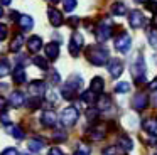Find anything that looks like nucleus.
I'll list each match as a JSON object with an SVG mask.
<instances>
[{
  "label": "nucleus",
  "instance_id": "18",
  "mask_svg": "<svg viewBox=\"0 0 157 155\" xmlns=\"http://www.w3.org/2000/svg\"><path fill=\"white\" fill-rule=\"evenodd\" d=\"M96 110H98V111H108V110H112V98L106 96V94H100Z\"/></svg>",
  "mask_w": 157,
  "mask_h": 155
},
{
  "label": "nucleus",
  "instance_id": "47",
  "mask_svg": "<svg viewBox=\"0 0 157 155\" xmlns=\"http://www.w3.org/2000/svg\"><path fill=\"white\" fill-rule=\"evenodd\" d=\"M149 88H150L152 91H155V89H157V78H155V79H154L150 84H149Z\"/></svg>",
  "mask_w": 157,
  "mask_h": 155
},
{
  "label": "nucleus",
  "instance_id": "34",
  "mask_svg": "<svg viewBox=\"0 0 157 155\" xmlns=\"http://www.w3.org/2000/svg\"><path fill=\"white\" fill-rule=\"evenodd\" d=\"M63 5H64L66 12H73V10L76 9V0H64V2H63Z\"/></svg>",
  "mask_w": 157,
  "mask_h": 155
},
{
  "label": "nucleus",
  "instance_id": "17",
  "mask_svg": "<svg viewBox=\"0 0 157 155\" xmlns=\"http://www.w3.org/2000/svg\"><path fill=\"white\" fill-rule=\"evenodd\" d=\"M25 69L22 66H17L14 71H12V79H14L15 84H24L25 83Z\"/></svg>",
  "mask_w": 157,
  "mask_h": 155
},
{
  "label": "nucleus",
  "instance_id": "14",
  "mask_svg": "<svg viewBox=\"0 0 157 155\" xmlns=\"http://www.w3.org/2000/svg\"><path fill=\"white\" fill-rule=\"evenodd\" d=\"M105 133H106V130H105V127L103 125H95L93 128H90L88 131H86V135H88L90 138H93V140H101V138H105Z\"/></svg>",
  "mask_w": 157,
  "mask_h": 155
},
{
  "label": "nucleus",
  "instance_id": "10",
  "mask_svg": "<svg viewBox=\"0 0 157 155\" xmlns=\"http://www.w3.org/2000/svg\"><path fill=\"white\" fill-rule=\"evenodd\" d=\"M29 93H31V96L34 98H41L42 94L46 93V84L44 81H32L31 84H29Z\"/></svg>",
  "mask_w": 157,
  "mask_h": 155
},
{
  "label": "nucleus",
  "instance_id": "30",
  "mask_svg": "<svg viewBox=\"0 0 157 155\" xmlns=\"http://www.w3.org/2000/svg\"><path fill=\"white\" fill-rule=\"evenodd\" d=\"M9 73H10V64H9L7 59H2L0 61V78L7 76Z\"/></svg>",
  "mask_w": 157,
  "mask_h": 155
},
{
  "label": "nucleus",
  "instance_id": "4",
  "mask_svg": "<svg viewBox=\"0 0 157 155\" xmlns=\"http://www.w3.org/2000/svg\"><path fill=\"white\" fill-rule=\"evenodd\" d=\"M78 118H79V111L76 110L75 106L64 108L63 113H61V121H63V125H66V127H73V125L78 121Z\"/></svg>",
  "mask_w": 157,
  "mask_h": 155
},
{
  "label": "nucleus",
  "instance_id": "24",
  "mask_svg": "<svg viewBox=\"0 0 157 155\" xmlns=\"http://www.w3.org/2000/svg\"><path fill=\"white\" fill-rule=\"evenodd\" d=\"M112 13L113 15H125L127 13V5L123 2H115L112 5Z\"/></svg>",
  "mask_w": 157,
  "mask_h": 155
},
{
  "label": "nucleus",
  "instance_id": "49",
  "mask_svg": "<svg viewBox=\"0 0 157 155\" xmlns=\"http://www.w3.org/2000/svg\"><path fill=\"white\" fill-rule=\"evenodd\" d=\"M0 2H2V5H10L12 0H0Z\"/></svg>",
  "mask_w": 157,
  "mask_h": 155
},
{
  "label": "nucleus",
  "instance_id": "19",
  "mask_svg": "<svg viewBox=\"0 0 157 155\" xmlns=\"http://www.w3.org/2000/svg\"><path fill=\"white\" fill-rule=\"evenodd\" d=\"M44 49H46V56H48V59H51V61L58 59V56H59V44L49 42Z\"/></svg>",
  "mask_w": 157,
  "mask_h": 155
},
{
  "label": "nucleus",
  "instance_id": "9",
  "mask_svg": "<svg viewBox=\"0 0 157 155\" xmlns=\"http://www.w3.org/2000/svg\"><path fill=\"white\" fill-rule=\"evenodd\" d=\"M106 66H108V73L112 78H118L120 74L123 73V62L120 59H117V57H113Z\"/></svg>",
  "mask_w": 157,
  "mask_h": 155
},
{
  "label": "nucleus",
  "instance_id": "6",
  "mask_svg": "<svg viewBox=\"0 0 157 155\" xmlns=\"http://www.w3.org/2000/svg\"><path fill=\"white\" fill-rule=\"evenodd\" d=\"M81 47H83V36L79 32H75L71 36V40H69V54L73 57H76L81 51Z\"/></svg>",
  "mask_w": 157,
  "mask_h": 155
},
{
  "label": "nucleus",
  "instance_id": "40",
  "mask_svg": "<svg viewBox=\"0 0 157 155\" xmlns=\"http://www.w3.org/2000/svg\"><path fill=\"white\" fill-rule=\"evenodd\" d=\"M96 115H98V110H96V108H90V110L86 111V116H88V120H93Z\"/></svg>",
  "mask_w": 157,
  "mask_h": 155
},
{
  "label": "nucleus",
  "instance_id": "25",
  "mask_svg": "<svg viewBox=\"0 0 157 155\" xmlns=\"http://www.w3.org/2000/svg\"><path fill=\"white\" fill-rule=\"evenodd\" d=\"M44 145H46V143L41 140V138H34V140L29 142L27 147H29V150H31V152H41L42 148H44Z\"/></svg>",
  "mask_w": 157,
  "mask_h": 155
},
{
  "label": "nucleus",
  "instance_id": "32",
  "mask_svg": "<svg viewBox=\"0 0 157 155\" xmlns=\"http://www.w3.org/2000/svg\"><path fill=\"white\" fill-rule=\"evenodd\" d=\"M147 37H149L150 46H152L154 49H157V30H155V29L149 30V32H147Z\"/></svg>",
  "mask_w": 157,
  "mask_h": 155
},
{
  "label": "nucleus",
  "instance_id": "52",
  "mask_svg": "<svg viewBox=\"0 0 157 155\" xmlns=\"http://www.w3.org/2000/svg\"><path fill=\"white\" fill-rule=\"evenodd\" d=\"M0 17H4V9H2V5H0Z\"/></svg>",
  "mask_w": 157,
  "mask_h": 155
},
{
  "label": "nucleus",
  "instance_id": "21",
  "mask_svg": "<svg viewBox=\"0 0 157 155\" xmlns=\"http://www.w3.org/2000/svg\"><path fill=\"white\" fill-rule=\"evenodd\" d=\"M24 42H25L24 36H22V34H17V36L12 39V42H10V51L12 52H17V51L24 46Z\"/></svg>",
  "mask_w": 157,
  "mask_h": 155
},
{
  "label": "nucleus",
  "instance_id": "46",
  "mask_svg": "<svg viewBox=\"0 0 157 155\" xmlns=\"http://www.w3.org/2000/svg\"><path fill=\"white\" fill-rule=\"evenodd\" d=\"M0 120L4 121L5 125H9V121H10V120H9V116H7V115H5V113H2V115H0Z\"/></svg>",
  "mask_w": 157,
  "mask_h": 155
},
{
  "label": "nucleus",
  "instance_id": "29",
  "mask_svg": "<svg viewBox=\"0 0 157 155\" xmlns=\"http://www.w3.org/2000/svg\"><path fill=\"white\" fill-rule=\"evenodd\" d=\"M7 131H9V133H12V137L17 138V140H22V138H24V131H22L19 127H15V125L7 127Z\"/></svg>",
  "mask_w": 157,
  "mask_h": 155
},
{
  "label": "nucleus",
  "instance_id": "53",
  "mask_svg": "<svg viewBox=\"0 0 157 155\" xmlns=\"http://www.w3.org/2000/svg\"><path fill=\"white\" fill-rule=\"evenodd\" d=\"M51 2H54V3H56V2H61V0H51Z\"/></svg>",
  "mask_w": 157,
  "mask_h": 155
},
{
  "label": "nucleus",
  "instance_id": "5",
  "mask_svg": "<svg viewBox=\"0 0 157 155\" xmlns=\"http://www.w3.org/2000/svg\"><path fill=\"white\" fill-rule=\"evenodd\" d=\"M130 47H132V39H130V36H127L125 32L115 39V49L118 51L120 54H127L130 51Z\"/></svg>",
  "mask_w": 157,
  "mask_h": 155
},
{
  "label": "nucleus",
  "instance_id": "43",
  "mask_svg": "<svg viewBox=\"0 0 157 155\" xmlns=\"http://www.w3.org/2000/svg\"><path fill=\"white\" fill-rule=\"evenodd\" d=\"M49 155H64V153H63V150H61V148L52 147L51 150H49Z\"/></svg>",
  "mask_w": 157,
  "mask_h": 155
},
{
  "label": "nucleus",
  "instance_id": "23",
  "mask_svg": "<svg viewBox=\"0 0 157 155\" xmlns=\"http://www.w3.org/2000/svg\"><path fill=\"white\" fill-rule=\"evenodd\" d=\"M96 96H98V94H95L91 89H86V91H83V93H81V101H83V103H88V104H93L96 100H98Z\"/></svg>",
  "mask_w": 157,
  "mask_h": 155
},
{
  "label": "nucleus",
  "instance_id": "33",
  "mask_svg": "<svg viewBox=\"0 0 157 155\" xmlns=\"http://www.w3.org/2000/svg\"><path fill=\"white\" fill-rule=\"evenodd\" d=\"M25 104L29 106V110H37L39 104H41V98H34V96H31V100L25 101Z\"/></svg>",
  "mask_w": 157,
  "mask_h": 155
},
{
  "label": "nucleus",
  "instance_id": "2",
  "mask_svg": "<svg viewBox=\"0 0 157 155\" xmlns=\"http://www.w3.org/2000/svg\"><path fill=\"white\" fill-rule=\"evenodd\" d=\"M132 74H133V78H135L137 86L145 83V61H144L142 54H137L135 61H133V64H132Z\"/></svg>",
  "mask_w": 157,
  "mask_h": 155
},
{
  "label": "nucleus",
  "instance_id": "54",
  "mask_svg": "<svg viewBox=\"0 0 157 155\" xmlns=\"http://www.w3.org/2000/svg\"><path fill=\"white\" fill-rule=\"evenodd\" d=\"M154 101H155V104H157V96H155V98H154Z\"/></svg>",
  "mask_w": 157,
  "mask_h": 155
},
{
  "label": "nucleus",
  "instance_id": "12",
  "mask_svg": "<svg viewBox=\"0 0 157 155\" xmlns=\"http://www.w3.org/2000/svg\"><path fill=\"white\" fill-rule=\"evenodd\" d=\"M41 123L44 125V127H54V125L58 123V116H56V113L52 110H46L44 113L41 115Z\"/></svg>",
  "mask_w": 157,
  "mask_h": 155
},
{
  "label": "nucleus",
  "instance_id": "35",
  "mask_svg": "<svg viewBox=\"0 0 157 155\" xmlns=\"http://www.w3.org/2000/svg\"><path fill=\"white\" fill-rule=\"evenodd\" d=\"M49 81H51V84H58L59 81H61V78H59V73H58V71L52 69L51 73H49Z\"/></svg>",
  "mask_w": 157,
  "mask_h": 155
},
{
  "label": "nucleus",
  "instance_id": "8",
  "mask_svg": "<svg viewBox=\"0 0 157 155\" xmlns=\"http://www.w3.org/2000/svg\"><path fill=\"white\" fill-rule=\"evenodd\" d=\"M147 104H149V96L144 93H137L135 96H133L132 100V106L135 111H144L147 108Z\"/></svg>",
  "mask_w": 157,
  "mask_h": 155
},
{
  "label": "nucleus",
  "instance_id": "20",
  "mask_svg": "<svg viewBox=\"0 0 157 155\" xmlns=\"http://www.w3.org/2000/svg\"><path fill=\"white\" fill-rule=\"evenodd\" d=\"M118 147L122 148V152H130L133 148V142L130 137H127V135H122V137L118 138Z\"/></svg>",
  "mask_w": 157,
  "mask_h": 155
},
{
  "label": "nucleus",
  "instance_id": "42",
  "mask_svg": "<svg viewBox=\"0 0 157 155\" xmlns=\"http://www.w3.org/2000/svg\"><path fill=\"white\" fill-rule=\"evenodd\" d=\"M0 155H17V148H14V147H10V148H5L4 152Z\"/></svg>",
  "mask_w": 157,
  "mask_h": 155
},
{
  "label": "nucleus",
  "instance_id": "22",
  "mask_svg": "<svg viewBox=\"0 0 157 155\" xmlns=\"http://www.w3.org/2000/svg\"><path fill=\"white\" fill-rule=\"evenodd\" d=\"M19 25L22 27V30H31L32 27H34V20H32V17H29V15H21Z\"/></svg>",
  "mask_w": 157,
  "mask_h": 155
},
{
  "label": "nucleus",
  "instance_id": "31",
  "mask_svg": "<svg viewBox=\"0 0 157 155\" xmlns=\"http://www.w3.org/2000/svg\"><path fill=\"white\" fill-rule=\"evenodd\" d=\"M115 91H117V93H128V91H130V84L127 83V81H120V83H117Z\"/></svg>",
  "mask_w": 157,
  "mask_h": 155
},
{
  "label": "nucleus",
  "instance_id": "3",
  "mask_svg": "<svg viewBox=\"0 0 157 155\" xmlns=\"http://www.w3.org/2000/svg\"><path fill=\"white\" fill-rule=\"evenodd\" d=\"M96 40L98 42H105L106 39H110V36H112V20L106 17V19H103L101 22L98 24V27H96Z\"/></svg>",
  "mask_w": 157,
  "mask_h": 155
},
{
  "label": "nucleus",
  "instance_id": "15",
  "mask_svg": "<svg viewBox=\"0 0 157 155\" xmlns=\"http://www.w3.org/2000/svg\"><path fill=\"white\" fill-rule=\"evenodd\" d=\"M41 47H42V40H41V37H39V36H32L31 39L27 40V49H29V52L37 54L39 51H41Z\"/></svg>",
  "mask_w": 157,
  "mask_h": 155
},
{
  "label": "nucleus",
  "instance_id": "48",
  "mask_svg": "<svg viewBox=\"0 0 157 155\" xmlns=\"http://www.w3.org/2000/svg\"><path fill=\"white\" fill-rule=\"evenodd\" d=\"M17 15H19L17 12H12V13H10V17H12V19H14V20H15V19H21V17H17Z\"/></svg>",
  "mask_w": 157,
  "mask_h": 155
},
{
  "label": "nucleus",
  "instance_id": "45",
  "mask_svg": "<svg viewBox=\"0 0 157 155\" xmlns=\"http://www.w3.org/2000/svg\"><path fill=\"white\" fill-rule=\"evenodd\" d=\"M68 24H69V25H73V27H76V24H78V17H73V19H69Z\"/></svg>",
  "mask_w": 157,
  "mask_h": 155
},
{
  "label": "nucleus",
  "instance_id": "27",
  "mask_svg": "<svg viewBox=\"0 0 157 155\" xmlns=\"http://www.w3.org/2000/svg\"><path fill=\"white\" fill-rule=\"evenodd\" d=\"M32 62H34L36 66L39 67V69H42V71H48V69H49L48 59H46V57H42V56H34V59H32Z\"/></svg>",
  "mask_w": 157,
  "mask_h": 155
},
{
  "label": "nucleus",
  "instance_id": "7",
  "mask_svg": "<svg viewBox=\"0 0 157 155\" xmlns=\"http://www.w3.org/2000/svg\"><path fill=\"white\" fill-rule=\"evenodd\" d=\"M128 22L133 29H142V27L145 25V17H144V13L139 12V10H132L130 15H128Z\"/></svg>",
  "mask_w": 157,
  "mask_h": 155
},
{
  "label": "nucleus",
  "instance_id": "36",
  "mask_svg": "<svg viewBox=\"0 0 157 155\" xmlns=\"http://www.w3.org/2000/svg\"><path fill=\"white\" fill-rule=\"evenodd\" d=\"M73 155H90V148L86 147V145H79V148Z\"/></svg>",
  "mask_w": 157,
  "mask_h": 155
},
{
  "label": "nucleus",
  "instance_id": "13",
  "mask_svg": "<svg viewBox=\"0 0 157 155\" xmlns=\"http://www.w3.org/2000/svg\"><path fill=\"white\" fill-rule=\"evenodd\" d=\"M9 103H10L14 108L24 106V104H25V96H24V93H21V91H12V93H10V98H9Z\"/></svg>",
  "mask_w": 157,
  "mask_h": 155
},
{
  "label": "nucleus",
  "instance_id": "41",
  "mask_svg": "<svg viewBox=\"0 0 157 155\" xmlns=\"http://www.w3.org/2000/svg\"><path fill=\"white\" fill-rule=\"evenodd\" d=\"M7 104H9V101L5 100V98L0 96V113H4V111L7 110Z\"/></svg>",
  "mask_w": 157,
  "mask_h": 155
},
{
  "label": "nucleus",
  "instance_id": "44",
  "mask_svg": "<svg viewBox=\"0 0 157 155\" xmlns=\"http://www.w3.org/2000/svg\"><path fill=\"white\" fill-rule=\"evenodd\" d=\"M147 142H149L150 145H157V137H155V135H149V138H147Z\"/></svg>",
  "mask_w": 157,
  "mask_h": 155
},
{
  "label": "nucleus",
  "instance_id": "1",
  "mask_svg": "<svg viewBox=\"0 0 157 155\" xmlns=\"http://www.w3.org/2000/svg\"><path fill=\"white\" fill-rule=\"evenodd\" d=\"M85 56L93 66H105V64L110 62L108 51H106L105 47H101V46H90V47H86Z\"/></svg>",
  "mask_w": 157,
  "mask_h": 155
},
{
  "label": "nucleus",
  "instance_id": "39",
  "mask_svg": "<svg viewBox=\"0 0 157 155\" xmlns=\"http://www.w3.org/2000/svg\"><path fill=\"white\" fill-rule=\"evenodd\" d=\"M9 30H7V25H4V24H0V40H5V37H7Z\"/></svg>",
  "mask_w": 157,
  "mask_h": 155
},
{
  "label": "nucleus",
  "instance_id": "37",
  "mask_svg": "<svg viewBox=\"0 0 157 155\" xmlns=\"http://www.w3.org/2000/svg\"><path fill=\"white\" fill-rule=\"evenodd\" d=\"M103 155H120V152L117 147H106L105 150H103Z\"/></svg>",
  "mask_w": 157,
  "mask_h": 155
},
{
  "label": "nucleus",
  "instance_id": "50",
  "mask_svg": "<svg viewBox=\"0 0 157 155\" xmlns=\"http://www.w3.org/2000/svg\"><path fill=\"white\" fill-rule=\"evenodd\" d=\"M133 2H137V3H149V0H133Z\"/></svg>",
  "mask_w": 157,
  "mask_h": 155
},
{
  "label": "nucleus",
  "instance_id": "11",
  "mask_svg": "<svg viewBox=\"0 0 157 155\" xmlns=\"http://www.w3.org/2000/svg\"><path fill=\"white\" fill-rule=\"evenodd\" d=\"M48 15H49V22H51V25H54V27L63 25V22H64L63 13L59 12V10L52 9V7H49V9H48Z\"/></svg>",
  "mask_w": 157,
  "mask_h": 155
},
{
  "label": "nucleus",
  "instance_id": "38",
  "mask_svg": "<svg viewBox=\"0 0 157 155\" xmlns=\"http://www.w3.org/2000/svg\"><path fill=\"white\" fill-rule=\"evenodd\" d=\"M54 140L56 142H64L66 140V131H63V130L56 131V133H54Z\"/></svg>",
  "mask_w": 157,
  "mask_h": 155
},
{
  "label": "nucleus",
  "instance_id": "16",
  "mask_svg": "<svg viewBox=\"0 0 157 155\" xmlns=\"http://www.w3.org/2000/svg\"><path fill=\"white\" fill-rule=\"evenodd\" d=\"M90 89H91L95 94H101L103 89H105V81H103V78H100V76L93 78L91 84H90Z\"/></svg>",
  "mask_w": 157,
  "mask_h": 155
},
{
  "label": "nucleus",
  "instance_id": "51",
  "mask_svg": "<svg viewBox=\"0 0 157 155\" xmlns=\"http://www.w3.org/2000/svg\"><path fill=\"white\" fill-rule=\"evenodd\" d=\"M154 27L157 29V15H154Z\"/></svg>",
  "mask_w": 157,
  "mask_h": 155
},
{
  "label": "nucleus",
  "instance_id": "26",
  "mask_svg": "<svg viewBox=\"0 0 157 155\" xmlns=\"http://www.w3.org/2000/svg\"><path fill=\"white\" fill-rule=\"evenodd\" d=\"M142 128L147 131L149 135H155V130H157V123L155 120H145L142 123Z\"/></svg>",
  "mask_w": 157,
  "mask_h": 155
},
{
  "label": "nucleus",
  "instance_id": "28",
  "mask_svg": "<svg viewBox=\"0 0 157 155\" xmlns=\"http://www.w3.org/2000/svg\"><path fill=\"white\" fill-rule=\"evenodd\" d=\"M61 94H63V98H64V100H73V98H75V94H76V89H75V88H71L69 84H64V86H63V89H61Z\"/></svg>",
  "mask_w": 157,
  "mask_h": 155
}]
</instances>
